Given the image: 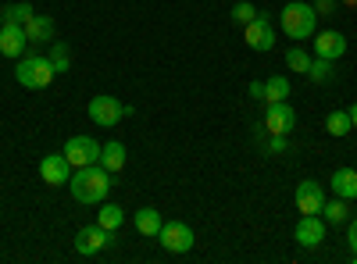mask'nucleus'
Returning <instances> with one entry per match:
<instances>
[{"label": "nucleus", "mask_w": 357, "mask_h": 264, "mask_svg": "<svg viewBox=\"0 0 357 264\" xmlns=\"http://www.w3.org/2000/svg\"><path fill=\"white\" fill-rule=\"evenodd\" d=\"M250 97L254 100H264V82H257V79L250 82Z\"/></svg>", "instance_id": "obj_31"}, {"label": "nucleus", "mask_w": 357, "mask_h": 264, "mask_svg": "<svg viewBox=\"0 0 357 264\" xmlns=\"http://www.w3.org/2000/svg\"><path fill=\"white\" fill-rule=\"evenodd\" d=\"M279 25L293 43L311 40L314 29H318V11H314V4H304V0H289V4L279 11Z\"/></svg>", "instance_id": "obj_2"}, {"label": "nucleus", "mask_w": 357, "mask_h": 264, "mask_svg": "<svg viewBox=\"0 0 357 264\" xmlns=\"http://www.w3.org/2000/svg\"><path fill=\"white\" fill-rule=\"evenodd\" d=\"M293 125H296V111H293V104H286V100L268 104V111H264V132L289 136V132H293Z\"/></svg>", "instance_id": "obj_10"}, {"label": "nucleus", "mask_w": 357, "mask_h": 264, "mask_svg": "<svg viewBox=\"0 0 357 264\" xmlns=\"http://www.w3.org/2000/svg\"><path fill=\"white\" fill-rule=\"evenodd\" d=\"M286 146H289V136H275V132H268V154H286Z\"/></svg>", "instance_id": "obj_28"}, {"label": "nucleus", "mask_w": 357, "mask_h": 264, "mask_svg": "<svg viewBox=\"0 0 357 264\" xmlns=\"http://www.w3.org/2000/svg\"><path fill=\"white\" fill-rule=\"evenodd\" d=\"M243 40H247V47H250V50L268 54V50L275 47V29H272V22H268L264 15H257L250 25H243Z\"/></svg>", "instance_id": "obj_9"}, {"label": "nucleus", "mask_w": 357, "mask_h": 264, "mask_svg": "<svg viewBox=\"0 0 357 264\" xmlns=\"http://www.w3.org/2000/svg\"><path fill=\"white\" fill-rule=\"evenodd\" d=\"M36 15V8L33 4H25V0H18V4H4V8H0V25H25L29 18H33Z\"/></svg>", "instance_id": "obj_18"}, {"label": "nucleus", "mask_w": 357, "mask_h": 264, "mask_svg": "<svg viewBox=\"0 0 357 264\" xmlns=\"http://www.w3.org/2000/svg\"><path fill=\"white\" fill-rule=\"evenodd\" d=\"M86 111H89V118H93V125H100V129H114L118 122L126 118V114H122V104H118L114 97H107V93L93 97Z\"/></svg>", "instance_id": "obj_7"}, {"label": "nucleus", "mask_w": 357, "mask_h": 264, "mask_svg": "<svg viewBox=\"0 0 357 264\" xmlns=\"http://www.w3.org/2000/svg\"><path fill=\"white\" fill-rule=\"evenodd\" d=\"M158 243L168 250V254H190L197 236H193V228L186 222H165L161 232H158Z\"/></svg>", "instance_id": "obj_5"}, {"label": "nucleus", "mask_w": 357, "mask_h": 264, "mask_svg": "<svg viewBox=\"0 0 357 264\" xmlns=\"http://www.w3.org/2000/svg\"><path fill=\"white\" fill-rule=\"evenodd\" d=\"M47 57H50V65H54V72H57V75H65V72L72 68V50H68V43H65V40H54Z\"/></svg>", "instance_id": "obj_21"}, {"label": "nucleus", "mask_w": 357, "mask_h": 264, "mask_svg": "<svg viewBox=\"0 0 357 264\" xmlns=\"http://www.w3.org/2000/svg\"><path fill=\"white\" fill-rule=\"evenodd\" d=\"M311 61H314V57H311V54H307L304 47H296V43H293V47L286 50V65H289V68H293L296 75H307Z\"/></svg>", "instance_id": "obj_24"}, {"label": "nucleus", "mask_w": 357, "mask_h": 264, "mask_svg": "<svg viewBox=\"0 0 357 264\" xmlns=\"http://www.w3.org/2000/svg\"><path fill=\"white\" fill-rule=\"evenodd\" d=\"M329 189L340 200H357V171L354 168H336L333 179H329Z\"/></svg>", "instance_id": "obj_16"}, {"label": "nucleus", "mask_w": 357, "mask_h": 264, "mask_svg": "<svg viewBox=\"0 0 357 264\" xmlns=\"http://www.w3.org/2000/svg\"><path fill=\"white\" fill-rule=\"evenodd\" d=\"M347 240H350V250H354V261H357V218L350 222V236Z\"/></svg>", "instance_id": "obj_30"}, {"label": "nucleus", "mask_w": 357, "mask_h": 264, "mask_svg": "<svg viewBox=\"0 0 357 264\" xmlns=\"http://www.w3.org/2000/svg\"><path fill=\"white\" fill-rule=\"evenodd\" d=\"M314 11L318 15H336V0H314Z\"/></svg>", "instance_id": "obj_29"}, {"label": "nucleus", "mask_w": 357, "mask_h": 264, "mask_svg": "<svg viewBox=\"0 0 357 264\" xmlns=\"http://www.w3.org/2000/svg\"><path fill=\"white\" fill-rule=\"evenodd\" d=\"M293 240L304 250L318 247L325 240V218L321 215H301V222H296V228H293Z\"/></svg>", "instance_id": "obj_12"}, {"label": "nucleus", "mask_w": 357, "mask_h": 264, "mask_svg": "<svg viewBox=\"0 0 357 264\" xmlns=\"http://www.w3.org/2000/svg\"><path fill=\"white\" fill-rule=\"evenodd\" d=\"M29 47V36H25V25H0V54L11 57V61H18V57L25 54Z\"/></svg>", "instance_id": "obj_14"}, {"label": "nucleus", "mask_w": 357, "mask_h": 264, "mask_svg": "<svg viewBox=\"0 0 357 264\" xmlns=\"http://www.w3.org/2000/svg\"><path fill=\"white\" fill-rule=\"evenodd\" d=\"M340 4H347V8H354V11H357V0H340Z\"/></svg>", "instance_id": "obj_33"}, {"label": "nucleus", "mask_w": 357, "mask_h": 264, "mask_svg": "<svg viewBox=\"0 0 357 264\" xmlns=\"http://www.w3.org/2000/svg\"><path fill=\"white\" fill-rule=\"evenodd\" d=\"M97 225H104L107 232H118L126 225V211L118 208V203H104L100 200V211H97Z\"/></svg>", "instance_id": "obj_19"}, {"label": "nucleus", "mask_w": 357, "mask_h": 264, "mask_svg": "<svg viewBox=\"0 0 357 264\" xmlns=\"http://www.w3.org/2000/svg\"><path fill=\"white\" fill-rule=\"evenodd\" d=\"M132 222H136V232H139V236H146V240H158V232L165 225V218H161L158 208H139Z\"/></svg>", "instance_id": "obj_17"}, {"label": "nucleus", "mask_w": 357, "mask_h": 264, "mask_svg": "<svg viewBox=\"0 0 357 264\" xmlns=\"http://www.w3.org/2000/svg\"><path fill=\"white\" fill-rule=\"evenodd\" d=\"M100 164L114 175V171H122L126 168V146L122 143H104L100 146Z\"/></svg>", "instance_id": "obj_20"}, {"label": "nucleus", "mask_w": 357, "mask_h": 264, "mask_svg": "<svg viewBox=\"0 0 357 264\" xmlns=\"http://www.w3.org/2000/svg\"><path fill=\"white\" fill-rule=\"evenodd\" d=\"M314 43V57H329V61H340V57L347 54V36L340 33V29H321V33L311 36Z\"/></svg>", "instance_id": "obj_11"}, {"label": "nucleus", "mask_w": 357, "mask_h": 264, "mask_svg": "<svg viewBox=\"0 0 357 264\" xmlns=\"http://www.w3.org/2000/svg\"><path fill=\"white\" fill-rule=\"evenodd\" d=\"M257 15H261V11H257V8L250 4V0H240V4L232 8V22H236V25H250V22H254Z\"/></svg>", "instance_id": "obj_27"}, {"label": "nucleus", "mask_w": 357, "mask_h": 264, "mask_svg": "<svg viewBox=\"0 0 357 264\" xmlns=\"http://www.w3.org/2000/svg\"><path fill=\"white\" fill-rule=\"evenodd\" d=\"M307 79L311 82H333V61H329V57H314V61H311V68H307Z\"/></svg>", "instance_id": "obj_26"}, {"label": "nucleus", "mask_w": 357, "mask_h": 264, "mask_svg": "<svg viewBox=\"0 0 357 264\" xmlns=\"http://www.w3.org/2000/svg\"><path fill=\"white\" fill-rule=\"evenodd\" d=\"M114 240H118V232H107L104 225H82V228L75 232V254L93 257V254L114 247Z\"/></svg>", "instance_id": "obj_4"}, {"label": "nucleus", "mask_w": 357, "mask_h": 264, "mask_svg": "<svg viewBox=\"0 0 357 264\" xmlns=\"http://www.w3.org/2000/svg\"><path fill=\"white\" fill-rule=\"evenodd\" d=\"M54 33H57V25H54V18H47V15H33L25 22V36H29V43H54Z\"/></svg>", "instance_id": "obj_15"}, {"label": "nucleus", "mask_w": 357, "mask_h": 264, "mask_svg": "<svg viewBox=\"0 0 357 264\" xmlns=\"http://www.w3.org/2000/svg\"><path fill=\"white\" fill-rule=\"evenodd\" d=\"M350 122H354V129H357V104L350 107Z\"/></svg>", "instance_id": "obj_32"}, {"label": "nucleus", "mask_w": 357, "mask_h": 264, "mask_svg": "<svg viewBox=\"0 0 357 264\" xmlns=\"http://www.w3.org/2000/svg\"><path fill=\"white\" fill-rule=\"evenodd\" d=\"M293 203H296V211H301V215H321V208H325V189H321V183L304 179L301 186L293 189Z\"/></svg>", "instance_id": "obj_8"}, {"label": "nucleus", "mask_w": 357, "mask_h": 264, "mask_svg": "<svg viewBox=\"0 0 357 264\" xmlns=\"http://www.w3.org/2000/svg\"><path fill=\"white\" fill-rule=\"evenodd\" d=\"M54 65L47 54H22L18 57V68H15V79L18 86H25V90H47V86L54 82Z\"/></svg>", "instance_id": "obj_3"}, {"label": "nucleus", "mask_w": 357, "mask_h": 264, "mask_svg": "<svg viewBox=\"0 0 357 264\" xmlns=\"http://www.w3.org/2000/svg\"><path fill=\"white\" fill-rule=\"evenodd\" d=\"M354 129V122H350V111H333L329 114V118H325V132H329V136H347Z\"/></svg>", "instance_id": "obj_25"}, {"label": "nucleus", "mask_w": 357, "mask_h": 264, "mask_svg": "<svg viewBox=\"0 0 357 264\" xmlns=\"http://www.w3.org/2000/svg\"><path fill=\"white\" fill-rule=\"evenodd\" d=\"M347 211H350V200H325V208H321V218L325 225H343L347 222Z\"/></svg>", "instance_id": "obj_23"}, {"label": "nucleus", "mask_w": 357, "mask_h": 264, "mask_svg": "<svg viewBox=\"0 0 357 264\" xmlns=\"http://www.w3.org/2000/svg\"><path fill=\"white\" fill-rule=\"evenodd\" d=\"M289 97V79L286 75H272L264 79V104H279Z\"/></svg>", "instance_id": "obj_22"}, {"label": "nucleus", "mask_w": 357, "mask_h": 264, "mask_svg": "<svg viewBox=\"0 0 357 264\" xmlns=\"http://www.w3.org/2000/svg\"><path fill=\"white\" fill-rule=\"evenodd\" d=\"M100 146H104V143H97L93 136H72V139L65 143V157H68L72 168L97 164V161H100Z\"/></svg>", "instance_id": "obj_6"}, {"label": "nucleus", "mask_w": 357, "mask_h": 264, "mask_svg": "<svg viewBox=\"0 0 357 264\" xmlns=\"http://www.w3.org/2000/svg\"><path fill=\"white\" fill-rule=\"evenodd\" d=\"M40 179H43L47 186H65V183L72 179L68 157H65V154H47V157L40 161Z\"/></svg>", "instance_id": "obj_13"}, {"label": "nucleus", "mask_w": 357, "mask_h": 264, "mask_svg": "<svg viewBox=\"0 0 357 264\" xmlns=\"http://www.w3.org/2000/svg\"><path fill=\"white\" fill-rule=\"evenodd\" d=\"M68 189L79 203H100L107 200L111 193V171L97 161V164H86V168H75L72 179H68Z\"/></svg>", "instance_id": "obj_1"}]
</instances>
